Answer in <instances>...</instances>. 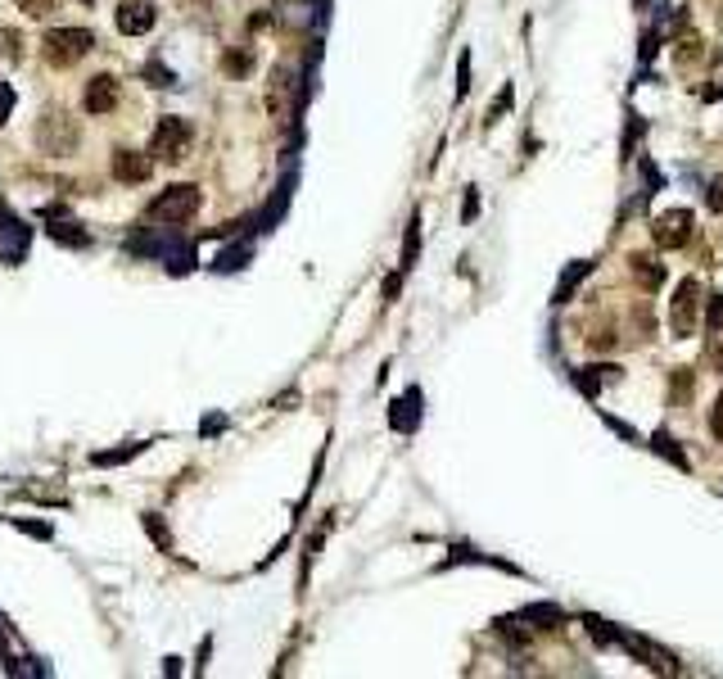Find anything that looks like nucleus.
Here are the masks:
<instances>
[{
  "instance_id": "obj_17",
  "label": "nucleus",
  "mask_w": 723,
  "mask_h": 679,
  "mask_svg": "<svg viewBox=\"0 0 723 679\" xmlns=\"http://www.w3.org/2000/svg\"><path fill=\"white\" fill-rule=\"evenodd\" d=\"M5 54H10V59L23 54V50H19V32H5Z\"/></svg>"
},
{
  "instance_id": "obj_16",
  "label": "nucleus",
  "mask_w": 723,
  "mask_h": 679,
  "mask_svg": "<svg viewBox=\"0 0 723 679\" xmlns=\"http://www.w3.org/2000/svg\"><path fill=\"white\" fill-rule=\"evenodd\" d=\"M710 431H714V435L723 440V394L714 398V413H710Z\"/></svg>"
},
{
  "instance_id": "obj_8",
  "label": "nucleus",
  "mask_w": 723,
  "mask_h": 679,
  "mask_svg": "<svg viewBox=\"0 0 723 679\" xmlns=\"http://www.w3.org/2000/svg\"><path fill=\"white\" fill-rule=\"evenodd\" d=\"M82 109H87V113H109V109H118V78L96 73V78L87 82V91H82Z\"/></svg>"
},
{
  "instance_id": "obj_10",
  "label": "nucleus",
  "mask_w": 723,
  "mask_h": 679,
  "mask_svg": "<svg viewBox=\"0 0 723 679\" xmlns=\"http://www.w3.org/2000/svg\"><path fill=\"white\" fill-rule=\"evenodd\" d=\"M628 263H633V277H642V286H646V290H656V286L665 281V267H661L656 258H651V254H633Z\"/></svg>"
},
{
  "instance_id": "obj_1",
  "label": "nucleus",
  "mask_w": 723,
  "mask_h": 679,
  "mask_svg": "<svg viewBox=\"0 0 723 679\" xmlns=\"http://www.w3.org/2000/svg\"><path fill=\"white\" fill-rule=\"evenodd\" d=\"M91 50H96V37H91L87 28H50L46 41H41V54H46V63H54V68L82 63Z\"/></svg>"
},
{
  "instance_id": "obj_5",
  "label": "nucleus",
  "mask_w": 723,
  "mask_h": 679,
  "mask_svg": "<svg viewBox=\"0 0 723 679\" xmlns=\"http://www.w3.org/2000/svg\"><path fill=\"white\" fill-rule=\"evenodd\" d=\"M696 295H701L696 277H683L678 290H674V299H669V331H674L678 340L696 331Z\"/></svg>"
},
{
  "instance_id": "obj_18",
  "label": "nucleus",
  "mask_w": 723,
  "mask_h": 679,
  "mask_svg": "<svg viewBox=\"0 0 723 679\" xmlns=\"http://www.w3.org/2000/svg\"><path fill=\"white\" fill-rule=\"evenodd\" d=\"M710 209H714V214H723V186H714V195H710Z\"/></svg>"
},
{
  "instance_id": "obj_4",
  "label": "nucleus",
  "mask_w": 723,
  "mask_h": 679,
  "mask_svg": "<svg viewBox=\"0 0 723 679\" xmlns=\"http://www.w3.org/2000/svg\"><path fill=\"white\" fill-rule=\"evenodd\" d=\"M199 186H190V181H177V186H168L154 204H150V222H190L195 214H199Z\"/></svg>"
},
{
  "instance_id": "obj_3",
  "label": "nucleus",
  "mask_w": 723,
  "mask_h": 679,
  "mask_svg": "<svg viewBox=\"0 0 723 679\" xmlns=\"http://www.w3.org/2000/svg\"><path fill=\"white\" fill-rule=\"evenodd\" d=\"M78 141H82V131H78V122H72L68 113H59V109L41 113V122H37V146H41L46 155L63 159V155L78 150Z\"/></svg>"
},
{
  "instance_id": "obj_13",
  "label": "nucleus",
  "mask_w": 723,
  "mask_h": 679,
  "mask_svg": "<svg viewBox=\"0 0 723 679\" xmlns=\"http://www.w3.org/2000/svg\"><path fill=\"white\" fill-rule=\"evenodd\" d=\"M14 5H19L28 19H46V14H54V10H59V0H14Z\"/></svg>"
},
{
  "instance_id": "obj_19",
  "label": "nucleus",
  "mask_w": 723,
  "mask_h": 679,
  "mask_svg": "<svg viewBox=\"0 0 723 679\" xmlns=\"http://www.w3.org/2000/svg\"><path fill=\"white\" fill-rule=\"evenodd\" d=\"M719 372H723V349H719Z\"/></svg>"
},
{
  "instance_id": "obj_15",
  "label": "nucleus",
  "mask_w": 723,
  "mask_h": 679,
  "mask_svg": "<svg viewBox=\"0 0 723 679\" xmlns=\"http://www.w3.org/2000/svg\"><path fill=\"white\" fill-rule=\"evenodd\" d=\"M10 109H14V87H10V82H0V127H5Z\"/></svg>"
},
{
  "instance_id": "obj_6",
  "label": "nucleus",
  "mask_w": 723,
  "mask_h": 679,
  "mask_svg": "<svg viewBox=\"0 0 723 679\" xmlns=\"http://www.w3.org/2000/svg\"><path fill=\"white\" fill-rule=\"evenodd\" d=\"M651 236H656L661 249H683L692 240V214L687 209H665L656 214V222H651Z\"/></svg>"
},
{
  "instance_id": "obj_11",
  "label": "nucleus",
  "mask_w": 723,
  "mask_h": 679,
  "mask_svg": "<svg viewBox=\"0 0 723 679\" xmlns=\"http://www.w3.org/2000/svg\"><path fill=\"white\" fill-rule=\"evenodd\" d=\"M271 113L285 122V113H289V73L280 68V73L271 78Z\"/></svg>"
},
{
  "instance_id": "obj_14",
  "label": "nucleus",
  "mask_w": 723,
  "mask_h": 679,
  "mask_svg": "<svg viewBox=\"0 0 723 679\" xmlns=\"http://www.w3.org/2000/svg\"><path fill=\"white\" fill-rule=\"evenodd\" d=\"M705 322H710V331H723V295H710V304H705Z\"/></svg>"
},
{
  "instance_id": "obj_7",
  "label": "nucleus",
  "mask_w": 723,
  "mask_h": 679,
  "mask_svg": "<svg viewBox=\"0 0 723 679\" xmlns=\"http://www.w3.org/2000/svg\"><path fill=\"white\" fill-rule=\"evenodd\" d=\"M159 19V10L150 5V0H118V10H113V23L122 37H140V32H150Z\"/></svg>"
},
{
  "instance_id": "obj_12",
  "label": "nucleus",
  "mask_w": 723,
  "mask_h": 679,
  "mask_svg": "<svg viewBox=\"0 0 723 679\" xmlns=\"http://www.w3.org/2000/svg\"><path fill=\"white\" fill-rule=\"evenodd\" d=\"M611 381H619V367H615V363H606V367H588V376H584V385H588V390L611 385Z\"/></svg>"
},
{
  "instance_id": "obj_9",
  "label": "nucleus",
  "mask_w": 723,
  "mask_h": 679,
  "mask_svg": "<svg viewBox=\"0 0 723 679\" xmlns=\"http://www.w3.org/2000/svg\"><path fill=\"white\" fill-rule=\"evenodd\" d=\"M150 172H154V159H150V155H136V150H118V155H113V177H118V181L140 186Z\"/></svg>"
},
{
  "instance_id": "obj_2",
  "label": "nucleus",
  "mask_w": 723,
  "mask_h": 679,
  "mask_svg": "<svg viewBox=\"0 0 723 679\" xmlns=\"http://www.w3.org/2000/svg\"><path fill=\"white\" fill-rule=\"evenodd\" d=\"M190 141H195L190 122L168 113V118H159V122H154V136H150V159H154V163H181V159H186V150H190Z\"/></svg>"
}]
</instances>
